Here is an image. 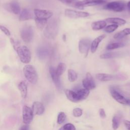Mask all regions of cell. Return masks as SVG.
Instances as JSON below:
<instances>
[{
	"label": "cell",
	"instance_id": "obj_1",
	"mask_svg": "<svg viewBox=\"0 0 130 130\" xmlns=\"http://www.w3.org/2000/svg\"><path fill=\"white\" fill-rule=\"evenodd\" d=\"M20 61L25 64L30 62L31 59V54L30 50L24 45L19 44L14 48Z\"/></svg>",
	"mask_w": 130,
	"mask_h": 130
},
{
	"label": "cell",
	"instance_id": "obj_2",
	"mask_svg": "<svg viewBox=\"0 0 130 130\" xmlns=\"http://www.w3.org/2000/svg\"><path fill=\"white\" fill-rule=\"evenodd\" d=\"M58 31V25L57 21L55 19H53L47 23L44 34L46 38L49 39H53L56 37Z\"/></svg>",
	"mask_w": 130,
	"mask_h": 130
},
{
	"label": "cell",
	"instance_id": "obj_3",
	"mask_svg": "<svg viewBox=\"0 0 130 130\" xmlns=\"http://www.w3.org/2000/svg\"><path fill=\"white\" fill-rule=\"evenodd\" d=\"M23 72L27 80L32 84L38 81V76L36 68L32 65L26 64L23 68Z\"/></svg>",
	"mask_w": 130,
	"mask_h": 130
},
{
	"label": "cell",
	"instance_id": "obj_4",
	"mask_svg": "<svg viewBox=\"0 0 130 130\" xmlns=\"http://www.w3.org/2000/svg\"><path fill=\"white\" fill-rule=\"evenodd\" d=\"M20 37L26 43H30L34 37V29L31 26H25L20 31Z\"/></svg>",
	"mask_w": 130,
	"mask_h": 130
},
{
	"label": "cell",
	"instance_id": "obj_5",
	"mask_svg": "<svg viewBox=\"0 0 130 130\" xmlns=\"http://www.w3.org/2000/svg\"><path fill=\"white\" fill-rule=\"evenodd\" d=\"M125 7V4L123 2L114 1L107 4L103 8L116 12H121L124 10Z\"/></svg>",
	"mask_w": 130,
	"mask_h": 130
},
{
	"label": "cell",
	"instance_id": "obj_6",
	"mask_svg": "<svg viewBox=\"0 0 130 130\" xmlns=\"http://www.w3.org/2000/svg\"><path fill=\"white\" fill-rule=\"evenodd\" d=\"M105 2L103 0H84L75 3L74 6L77 9H83L85 7L95 6L102 4Z\"/></svg>",
	"mask_w": 130,
	"mask_h": 130
},
{
	"label": "cell",
	"instance_id": "obj_7",
	"mask_svg": "<svg viewBox=\"0 0 130 130\" xmlns=\"http://www.w3.org/2000/svg\"><path fill=\"white\" fill-rule=\"evenodd\" d=\"M64 15L66 17L70 18H78L88 17L90 15V14L86 12L78 11L67 9L64 11Z\"/></svg>",
	"mask_w": 130,
	"mask_h": 130
},
{
	"label": "cell",
	"instance_id": "obj_8",
	"mask_svg": "<svg viewBox=\"0 0 130 130\" xmlns=\"http://www.w3.org/2000/svg\"><path fill=\"white\" fill-rule=\"evenodd\" d=\"M91 41L89 39L84 38L81 39L78 44V48L79 52L87 56L88 51L90 48Z\"/></svg>",
	"mask_w": 130,
	"mask_h": 130
},
{
	"label": "cell",
	"instance_id": "obj_9",
	"mask_svg": "<svg viewBox=\"0 0 130 130\" xmlns=\"http://www.w3.org/2000/svg\"><path fill=\"white\" fill-rule=\"evenodd\" d=\"M34 114L31 108L24 105L22 108V119L23 122L26 124H29L33 119Z\"/></svg>",
	"mask_w": 130,
	"mask_h": 130
},
{
	"label": "cell",
	"instance_id": "obj_10",
	"mask_svg": "<svg viewBox=\"0 0 130 130\" xmlns=\"http://www.w3.org/2000/svg\"><path fill=\"white\" fill-rule=\"evenodd\" d=\"M4 8L8 11L15 15L20 14L21 8L19 4L16 1H12L4 5Z\"/></svg>",
	"mask_w": 130,
	"mask_h": 130
},
{
	"label": "cell",
	"instance_id": "obj_11",
	"mask_svg": "<svg viewBox=\"0 0 130 130\" xmlns=\"http://www.w3.org/2000/svg\"><path fill=\"white\" fill-rule=\"evenodd\" d=\"M35 17L40 19H49L53 16V13L49 10L40 9H35L34 10Z\"/></svg>",
	"mask_w": 130,
	"mask_h": 130
},
{
	"label": "cell",
	"instance_id": "obj_12",
	"mask_svg": "<svg viewBox=\"0 0 130 130\" xmlns=\"http://www.w3.org/2000/svg\"><path fill=\"white\" fill-rule=\"evenodd\" d=\"M82 85L84 88L89 90L95 88L94 80L90 73L87 72L86 74V78L82 80Z\"/></svg>",
	"mask_w": 130,
	"mask_h": 130
},
{
	"label": "cell",
	"instance_id": "obj_13",
	"mask_svg": "<svg viewBox=\"0 0 130 130\" xmlns=\"http://www.w3.org/2000/svg\"><path fill=\"white\" fill-rule=\"evenodd\" d=\"M35 18L34 10L29 9H24L20 13L19 20L21 21H26Z\"/></svg>",
	"mask_w": 130,
	"mask_h": 130
},
{
	"label": "cell",
	"instance_id": "obj_14",
	"mask_svg": "<svg viewBox=\"0 0 130 130\" xmlns=\"http://www.w3.org/2000/svg\"><path fill=\"white\" fill-rule=\"evenodd\" d=\"M110 93L113 98L118 103L123 105H126L127 99L124 98L117 90L113 88H111L110 89Z\"/></svg>",
	"mask_w": 130,
	"mask_h": 130
},
{
	"label": "cell",
	"instance_id": "obj_15",
	"mask_svg": "<svg viewBox=\"0 0 130 130\" xmlns=\"http://www.w3.org/2000/svg\"><path fill=\"white\" fill-rule=\"evenodd\" d=\"M49 73L51 77V79L55 85L56 87L58 89H60L61 88V82L59 78V76H58L56 73L55 69L53 67H50L49 68Z\"/></svg>",
	"mask_w": 130,
	"mask_h": 130
},
{
	"label": "cell",
	"instance_id": "obj_16",
	"mask_svg": "<svg viewBox=\"0 0 130 130\" xmlns=\"http://www.w3.org/2000/svg\"><path fill=\"white\" fill-rule=\"evenodd\" d=\"M32 111L35 115H42L45 111V108L43 104L40 102H35L32 106Z\"/></svg>",
	"mask_w": 130,
	"mask_h": 130
},
{
	"label": "cell",
	"instance_id": "obj_17",
	"mask_svg": "<svg viewBox=\"0 0 130 130\" xmlns=\"http://www.w3.org/2000/svg\"><path fill=\"white\" fill-rule=\"evenodd\" d=\"M106 35H101L96 38H95L92 42L91 43L90 45V50L92 53H94L96 51L99 44L106 38Z\"/></svg>",
	"mask_w": 130,
	"mask_h": 130
},
{
	"label": "cell",
	"instance_id": "obj_18",
	"mask_svg": "<svg viewBox=\"0 0 130 130\" xmlns=\"http://www.w3.org/2000/svg\"><path fill=\"white\" fill-rule=\"evenodd\" d=\"M64 93L67 96V98L70 101L74 103H77L79 102V100L78 99L77 94L75 91L66 89L64 90Z\"/></svg>",
	"mask_w": 130,
	"mask_h": 130
},
{
	"label": "cell",
	"instance_id": "obj_19",
	"mask_svg": "<svg viewBox=\"0 0 130 130\" xmlns=\"http://www.w3.org/2000/svg\"><path fill=\"white\" fill-rule=\"evenodd\" d=\"M105 21L107 23L116 24L117 25H123L126 23V21L122 18L117 17H112L106 18Z\"/></svg>",
	"mask_w": 130,
	"mask_h": 130
},
{
	"label": "cell",
	"instance_id": "obj_20",
	"mask_svg": "<svg viewBox=\"0 0 130 130\" xmlns=\"http://www.w3.org/2000/svg\"><path fill=\"white\" fill-rule=\"evenodd\" d=\"M107 25V22L105 20H99L92 23L91 26L93 30H99L104 28Z\"/></svg>",
	"mask_w": 130,
	"mask_h": 130
},
{
	"label": "cell",
	"instance_id": "obj_21",
	"mask_svg": "<svg viewBox=\"0 0 130 130\" xmlns=\"http://www.w3.org/2000/svg\"><path fill=\"white\" fill-rule=\"evenodd\" d=\"M18 88L20 92L21 96L24 99L26 98L27 93V87L26 83L24 81L20 82L18 85Z\"/></svg>",
	"mask_w": 130,
	"mask_h": 130
},
{
	"label": "cell",
	"instance_id": "obj_22",
	"mask_svg": "<svg viewBox=\"0 0 130 130\" xmlns=\"http://www.w3.org/2000/svg\"><path fill=\"white\" fill-rule=\"evenodd\" d=\"M79 101H83L86 99L89 95L90 91L85 88H81L77 90L76 92Z\"/></svg>",
	"mask_w": 130,
	"mask_h": 130
},
{
	"label": "cell",
	"instance_id": "obj_23",
	"mask_svg": "<svg viewBox=\"0 0 130 130\" xmlns=\"http://www.w3.org/2000/svg\"><path fill=\"white\" fill-rule=\"evenodd\" d=\"M96 78L101 81H108L112 80L114 76L111 74L106 73H98L95 75Z\"/></svg>",
	"mask_w": 130,
	"mask_h": 130
},
{
	"label": "cell",
	"instance_id": "obj_24",
	"mask_svg": "<svg viewBox=\"0 0 130 130\" xmlns=\"http://www.w3.org/2000/svg\"><path fill=\"white\" fill-rule=\"evenodd\" d=\"M34 19L36 26H37L38 28L40 30H42L45 28L48 23V20L47 19H40L36 17H35Z\"/></svg>",
	"mask_w": 130,
	"mask_h": 130
},
{
	"label": "cell",
	"instance_id": "obj_25",
	"mask_svg": "<svg viewBox=\"0 0 130 130\" xmlns=\"http://www.w3.org/2000/svg\"><path fill=\"white\" fill-rule=\"evenodd\" d=\"M128 35H130V28H126L121 31L116 32L113 36V38L115 39H121Z\"/></svg>",
	"mask_w": 130,
	"mask_h": 130
},
{
	"label": "cell",
	"instance_id": "obj_26",
	"mask_svg": "<svg viewBox=\"0 0 130 130\" xmlns=\"http://www.w3.org/2000/svg\"><path fill=\"white\" fill-rule=\"evenodd\" d=\"M120 55V53L118 52H110L101 54L100 56V57L102 59H109L118 57Z\"/></svg>",
	"mask_w": 130,
	"mask_h": 130
},
{
	"label": "cell",
	"instance_id": "obj_27",
	"mask_svg": "<svg viewBox=\"0 0 130 130\" xmlns=\"http://www.w3.org/2000/svg\"><path fill=\"white\" fill-rule=\"evenodd\" d=\"M66 70V65L65 64V63L63 62H60L58 64L56 69H55V71L57 75L60 77L61 75H62L64 73Z\"/></svg>",
	"mask_w": 130,
	"mask_h": 130
},
{
	"label": "cell",
	"instance_id": "obj_28",
	"mask_svg": "<svg viewBox=\"0 0 130 130\" xmlns=\"http://www.w3.org/2000/svg\"><path fill=\"white\" fill-rule=\"evenodd\" d=\"M68 79L69 81L73 82L75 81L78 77V75L77 73L72 69H69L68 71Z\"/></svg>",
	"mask_w": 130,
	"mask_h": 130
},
{
	"label": "cell",
	"instance_id": "obj_29",
	"mask_svg": "<svg viewBox=\"0 0 130 130\" xmlns=\"http://www.w3.org/2000/svg\"><path fill=\"white\" fill-rule=\"evenodd\" d=\"M125 45V44L123 43L122 42H117V43H110L108 44L107 47L106 49L107 50H113L115 49H117L119 48H121L123 47Z\"/></svg>",
	"mask_w": 130,
	"mask_h": 130
},
{
	"label": "cell",
	"instance_id": "obj_30",
	"mask_svg": "<svg viewBox=\"0 0 130 130\" xmlns=\"http://www.w3.org/2000/svg\"><path fill=\"white\" fill-rule=\"evenodd\" d=\"M120 116L119 115H115L112 118V128L114 130H116L120 124Z\"/></svg>",
	"mask_w": 130,
	"mask_h": 130
},
{
	"label": "cell",
	"instance_id": "obj_31",
	"mask_svg": "<svg viewBox=\"0 0 130 130\" xmlns=\"http://www.w3.org/2000/svg\"><path fill=\"white\" fill-rule=\"evenodd\" d=\"M118 27V25H117L116 24H112L109 25L108 26H106L104 28V30H105V31H106L107 33H111V32L114 31L116 29H117Z\"/></svg>",
	"mask_w": 130,
	"mask_h": 130
},
{
	"label": "cell",
	"instance_id": "obj_32",
	"mask_svg": "<svg viewBox=\"0 0 130 130\" xmlns=\"http://www.w3.org/2000/svg\"><path fill=\"white\" fill-rule=\"evenodd\" d=\"M66 119V115L63 112H60L58 113L57 119V122L58 124H60L63 123Z\"/></svg>",
	"mask_w": 130,
	"mask_h": 130
},
{
	"label": "cell",
	"instance_id": "obj_33",
	"mask_svg": "<svg viewBox=\"0 0 130 130\" xmlns=\"http://www.w3.org/2000/svg\"><path fill=\"white\" fill-rule=\"evenodd\" d=\"M59 130H76V127L73 124L69 123L61 127Z\"/></svg>",
	"mask_w": 130,
	"mask_h": 130
},
{
	"label": "cell",
	"instance_id": "obj_34",
	"mask_svg": "<svg viewBox=\"0 0 130 130\" xmlns=\"http://www.w3.org/2000/svg\"><path fill=\"white\" fill-rule=\"evenodd\" d=\"M82 113H83L82 110L79 108H75L73 111V114L74 116L76 117H80L82 115Z\"/></svg>",
	"mask_w": 130,
	"mask_h": 130
},
{
	"label": "cell",
	"instance_id": "obj_35",
	"mask_svg": "<svg viewBox=\"0 0 130 130\" xmlns=\"http://www.w3.org/2000/svg\"><path fill=\"white\" fill-rule=\"evenodd\" d=\"M0 30L7 36L9 37L11 35V32L10 31V30L5 26L2 25H0Z\"/></svg>",
	"mask_w": 130,
	"mask_h": 130
},
{
	"label": "cell",
	"instance_id": "obj_36",
	"mask_svg": "<svg viewBox=\"0 0 130 130\" xmlns=\"http://www.w3.org/2000/svg\"><path fill=\"white\" fill-rule=\"evenodd\" d=\"M99 114L101 117L102 118H105L106 117V114L105 113V111L104 109L101 108L99 110Z\"/></svg>",
	"mask_w": 130,
	"mask_h": 130
},
{
	"label": "cell",
	"instance_id": "obj_37",
	"mask_svg": "<svg viewBox=\"0 0 130 130\" xmlns=\"http://www.w3.org/2000/svg\"><path fill=\"white\" fill-rule=\"evenodd\" d=\"M123 123H124V124L126 128H127V129L130 130V121L125 120H124Z\"/></svg>",
	"mask_w": 130,
	"mask_h": 130
},
{
	"label": "cell",
	"instance_id": "obj_38",
	"mask_svg": "<svg viewBox=\"0 0 130 130\" xmlns=\"http://www.w3.org/2000/svg\"><path fill=\"white\" fill-rule=\"evenodd\" d=\"M60 2H61V3L66 4V5H70L73 3V0H58Z\"/></svg>",
	"mask_w": 130,
	"mask_h": 130
},
{
	"label": "cell",
	"instance_id": "obj_39",
	"mask_svg": "<svg viewBox=\"0 0 130 130\" xmlns=\"http://www.w3.org/2000/svg\"><path fill=\"white\" fill-rule=\"evenodd\" d=\"M29 127L27 125H22L19 130H28Z\"/></svg>",
	"mask_w": 130,
	"mask_h": 130
},
{
	"label": "cell",
	"instance_id": "obj_40",
	"mask_svg": "<svg viewBox=\"0 0 130 130\" xmlns=\"http://www.w3.org/2000/svg\"><path fill=\"white\" fill-rule=\"evenodd\" d=\"M127 7L128 8V10L129 11V12H130V1H129L127 4Z\"/></svg>",
	"mask_w": 130,
	"mask_h": 130
},
{
	"label": "cell",
	"instance_id": "obj_41",
	"mask_svg": "<svg viewBox=\"0 0 130 130\" xmlns=\"http://www.w3.org/2000/svg\"><path fill=\"white\" fill-rule=\"evenodd\" d=\"M62 40L64 42L66 41V35L65 34L63 35V36H62Z\"/></svg>",
	"mask_w": 130,
	"mask_h": 130
},
{
	"label": "cell",
	"instance_id": "obj_42",
	"mask_svg": "<svg viewBox=\"0 0 130 130\" xmlns=\"http://www.w3.org/2000/svg\"><path fill=\"white\" fill-rule=\"evenodd\" d=\"M126 105H128L130 106V99H127Z\"/></svg>",
	"mask_w": 130,
	"mask_h": 130
}]
</instances>
